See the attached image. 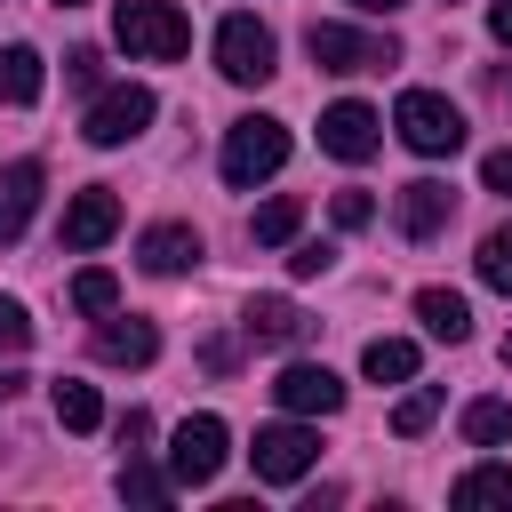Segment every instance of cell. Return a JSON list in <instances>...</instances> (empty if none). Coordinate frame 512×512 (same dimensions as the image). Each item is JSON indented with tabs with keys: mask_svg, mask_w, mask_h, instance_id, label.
Returning a JSON list of instances; mask_svg holds the SVG:
<instances>
[{
	"mask_svg": "<svg viewBox=\"0 0 512 512\" xmlns=\"http://www.w3.org/2000/svg\"><path fill=\"white\" fill-rule=\"evenodd\" d=\"M360 376H368V384H408V376H416V344H408V336H368Z\"/></svg>",
	"mask_w": 512,
	"mask_h": 512,
	"instance_id": "cell-19",
	"label": "cell"
},
{
	"mask_svg": "<svg viewBox=\"0 0 512 512\" xmlns=\"http://www.w3.org/2000/svg\"><path fill=\"white\" fill-rule=\"evenodd\" d=\"M448 216H456V192H448V184H432V176L400 184V232H408V240H432V232H448Z\"/></svg>",
	"mask_w": 512,
	"mask_h": 512,
	"instance_id": "cell-12",
	"label": "cell"
},
{
	"mask_svg": "<svg viewBox=\"0 0 512 512\" xmlns=\"http://www.w3.org/2000/svg\"><path fill=\"white\" fill-rule=\"evenodd\" d=\"M288 160V120H272V112H248V120H232L224 128V184H264L272 168Z\"/></svg>",
	"mask_w": 512,
	"mask_h": 512,
	"instance_id": "cell-3",
	"label": "cell"
},
{
	"mask_svg": "<svg viewBox=\"0 0 512 512\" xmlns=\"http://www.w3.org/2000/svg\"><path fill=\"white\" fill-rule=\"evenodd\" d=\"M488 32H496V40L512 48V0H496V8H488Z\"/></svg>",
	"mask_w": 512,
	"mask_h": 512,
	"instance_id": "cell-34",
	"label": "cell"
},
{
	"mask_svg": "<svg viewBox=\"0 0 512 512\" xmlns=\"http://www.w3.org/2000/svg\"><path fill=\"white\" fill-rule=\"evenodd\" d=\"M96 64H104L96 48H72V56H64V80H72V88H96Z\"/></svg>",
	"mask_w": 512,
	"mask_h": 512,
	"instance_id": "cell-31",
	"label": "cell"
},
{
	"mask_svg": "<svg viewBox=\"0 0 512 512\" xmlns=\"http://www.w3.org/2000/svg\"><path fill=\"white\" fill-rule=\"evenodd\" d=\"M240 328H248V344H296L312 320L288 304V296H248V312H240Z\"/></svg>",
	"mask_w": 512,
	"mask_h": 512,
	"instance_id": "cell-16",
	"label": "cell"
},
{
	"mask_svg": "<svg viewBox=\"0 0 512 512\" xmlns=\"http://www.w3.org/2000/svg\"><path fill=\"white\" fill-rule=\"evenodd\" d=\"M352 8H368V16H392V8H408V0H352Z\"/></svg>",
	"mask_w": 512,
	"mask_h": 512,
	"instance_id": "cell-36",
	"label": "cell"
},
{
	"mask_svg": "<svg viewBox=\"0 0 512 512\" xmlns=\"http://www.w3.org/2000/svg\"><path fill=\"white\" fill-rule=\"evenodd\" d=\"M392 128H400V144H408V152H424V160L464 152V112H456L448 96H432V88H408V96L392 104Z\"/></svg>",
	"mask_w": 512,
	"mask_h": 512,
	"instance_id": "cell-2",
	"label": "cell"
},
{
	"mask_svg": "<svg viewBox=\"0 0 512 512\" xmlns=\"http://www.w3.org/2000/svg\"><path fill=\"white\" fill-rule=\"evenodd\" d=\"M376 144H384V120H376L360 96H344V104L320 112V152H336V160H368Z\"/></svg>",
	"mask_w": 512,
	"mask_h": 512,
	"instance_id": "cell-10",
	"label": "cell"
},
{
	"mask_svg": "<svg viewBox=\"0 0 512 512\" xmlns=\"http://www.w3.org/2000/svg\"><path fill=\"white\" fill-rule=\"evenodd\" d=\"M152 352H160V328L152 320H112L104 312V328H96V360L104 368H144Z\"/></svg>",
	"mask_w": 512,
	"mask_h": 512,
	"instance_id": "cell-14",
	"label": "cell"
},
{
	"mask_svg": "<svg viewBox=\"0 0 512 512\" xmlns=\"http://www.w3.org/2000/svg\"><path fill=\"white\" fill-rule=\"evenodd\" d=\"M416 320H424V336H440V344H464V336H472V304H464L456 288H424V296H416Z\"/></svg>",
	"mask_w": 512,
	"mask_h": 512,
	"instance_id": "cell-17",
	"label": "cell"
},
{
	"mask_svg": "<svg viewBox=\"0 0 512 512\" xmlns=\"http://www.w3.org/2000/svg\"><path fill=\"white\" fill-rule=\"evenodd\" d=\"M288 272H296V280H312V272H328V248H320V240H304V248L288 256Z\"/></svg>",
	"mask_w": 512,
	"mask_h": 512,
	"instance_id": "cell-32",
	"label": "cell"
},
{
	"mask_svg": "<svg viewBox=\"0 0 512 512\" xmlns=\"http://www.w3.org/2000/svg\"><path fill=\"white\" fill-rule=\"evenodd\" d=\"M448 504H464V512H480V504H512V472H504V464H480V472H464V480L448 488Z\"/></svg>",
	"mask_w": 512,
	"mask_h": 512,
	"instance_id": "cell-21",
	"label": "cell"
},
{
	"mask_svg": "<svg viewBox=\"0 0 512 512\" xmlns=\"http://www.w3.org/2000/svg\"><path fill=\"white\" fill-rule=\"evenodd\" d=\"M224 448H232L224 416H184V424L168 432V480H176V488H208V480L224 472Z\"/></svg>",
	"mask_w": 512,
	"mask_h": 512,
	"instance_id": "cell-5",
	"label": "cell"
},
{
	"mask_svg": "<svg viewBox=\"0 0 512 512\" xmlns=\"http://www.w3.org/2000/svg\"><path fill=\"white\" fill-rule=\"evenodd\" d=\"M432 416H440V392H408V400L392 408V432H400V440H424Z\"/></svg>",
	"mask_w": 512,
	"mask_h": 512,
	"instance_id": "cell-27",
	"label": "cell"
},
{
	"mask_svg": "<svg viewBox=\"0 0 512 512\" xmlns=\"http://www.w3.org/2000/svg\"><path fill=\"white\" fill-rule=\"evenodd\" d=\"M296 224H304V200H296V192H280V200H264V208H256V224H248V232H256V248H280V240H296Z\"/></svg>",
	"mask_w": 512,
	"mask_h": 512,
	"instance_id": "cell-22",
	"label": "cell"
},
{
	"mask_svg": "<svg viewBox=\"0 0 512 512\" xmlns=\"http://www.w3.org/2000/svg\"><path fill=\"white\" fill-rule=\"evenodd\" d=\"M248 464H256V480L288 488V480H304V472L320 464V432H304V424H264L256 448H248Z\"/></svg>",
	"mask_w": 512,
	"mask_h": 512,
	"instance_id": "cell-8",
	"label": "cell"
},
{
	"mask_svg": "<svg viewBox=\"0 0 512 512\" xmlns=\"http://www.w3.org/2000/svg\"><path fill=\"white\" fill-rule=\"evenodd\" d=\"M24 344H32V320L16 296H0V352H24Z\"/></svg>",
	"mask_w": 512,
	"mask_h": 512,
	"instance_id": "cell-28",
	"label": "cell"
},
{
	"mask_svg": "<svg viewBox=\"0 0 512 512\" xmlns=\"http://www.w3.org/2000/svg\"><path fill=\"white\" fill-rule=\"evenodd\" d=\"M272 400H280L288 416H336V408H344V384H336V368H320V360H288V368L272 376Z\"/></svg>",
	"mask_w": 512,
	"mask_h": 512,
	"instance_id": "cell-9",
	"label": "cell"
},
{
	"mask_svg": "<svg viewBox=\"0 0 512 512\" xmlns=\"http://www.w3.org/2000/svg\"><path fill=\"white\" fill-rule=\"evenodd\" d=\"M112 32H120V48L144 56V64H176V56L192 48V24H184L168 0H120V8H112Z\"/></svg>",
	"mask_w": 512,
	"mask_h": 512,
	"instance_id": "cell-1",
	"label": "cell"
},
{
	"mask_svg": "<svg viewBox=\"0 0 512 512\" xmlns=\"http://www.w3.org/2000/svg\"><path fill=\"white\" fill-rule=\"evenodd\" d=\"M136 264L160 272V280H176V272L200 264V232H192V224H152V232L136 240Z\"/></svg>",
	"mask_w": 512,
	"mask_h": 512,
	"instance_id": "cell-13",
	"label": "cell"
},
{
	"mask_svg": "<svg viewBox=\"0 0 512 512\" xmlns=\"http://www.w3.org/2000/svg\"><path fill=\"white\" fill-rule=\"evenodd\" d=\"M56 8H80V0H56Z\"/></svg>",
	"mask_w": 512,
	"mask_h": 512,
	"instance_id": "cell-38",
	"label": "cell"
},
{
	"mask_svg": "<svg viewBox=\"0 0 512 512\" xmlns=\"http://www.w3.org/2000/svg\"><path fill=\"white\" fill-rule=\"evenodd\" d=\"M120 232V200H112V184H88V192H72V208H64V248L72 256H88V248H104Z\"/></svg>",
	"mask_w": 512,
	"mask_h": 512,
	"instance_id": "cell-11",
	"label": "cell"
},
{
	"mask_svg": "<svg viewBox=\"0 0 512 512\" xmlns=\"http://www.w3.org/2000/svg\"><path fill=\"white\" fill-rule=\"evenodd\" d=\"M152 88H104L96 104H88V120H80V136L96 144V152H112V144H128V136H144L152 128Z\"/></svg>",
	"mask_w": 512,
	"mask_h": 512,
	"instance_id": "cell-7",
	"label": "cell"
},
{
	"mask_svg": "<svg viewBox=\"0 0 512 512\" xmlns=\"http://www.w3.org/2000/svg\"><path fill=\"white\" fill-rule=\"evenodd\" d=\"M304 48H312L320 72H384V64H400L392 32H352V24H312Z\"/></svg>",
	"mask_w": 512,
	"mask_h": 512,
	"instance_id": "cell-6",
	"label": "cell"
},
{
	"mask_svg": "<svg viewBox=\"0 0 512 512\" xmlns=\"http://www.w3.org/2000/svg\"><path fill=\"white\" fill-rule=\"evenodd\" d=\"M464 440L472 448H504L512 440V400H472L464 408Z\"/></svg>",
	"mask_w": 512,
	"mask_h": 512,
	"instance_id": "cell-23",
	"label": "cell"
},
{
	"mask_svg": "<svg viewBox=\"0 0 512 512\" xmlns=\"http://www.w3.org/2000/svg\"><path fill=\"white\" fill-rule=\"evenodd\" d=\"M40 88H48V72H40V48L8 40V48H0V104H40Z\"/></svg>",
	"mask_w": 512,
	"mask_h": 512,
	"instance_id": "cell-18",
	"label": "cell"
},
{
	"mask_svg": "<svg viewBox=\"0 0 512 512\" xmlns=\"http://www.w3.org/2000/svg\"><path fill=\"white\" fill-rule=\"evenodd\" d=\"M144 440H152V416H144V408H128V416H120V448H128V456H136V448H144Z\"/></svg>",
	"mask_w": 512,
	"mask_h": 512,
	"instance_id": "cell-33",
	"label": "cell"
},
{
	"mask_svg": "<svg viewBox=\"0 0 512 512\" xmlns=\"http://www.w3.org/2000/svg\"><path fill=\"white\" fill-rule=\"evenodd\" d=\"M216 72H224L232 88H264V80L280 72V40H272V24H256V16H224V24H216Z\"/></svg>",
	"mask_w": 512,
	"mask_h": 512,
	"instance_id": "cell-4",
	"label": "cell"
},
{
	"mask_svg": "<svg viewBox=\"0 0 512 512\" xmlns=\"http://www.w3.org/2000/svg\"><path fill=\"white\" fill-rule=\"evenodd\" d=\"M120 496H128V504H168V496H176V480H168V472H152L144 456H128V464H120Z\"/></svg>",
	"mask_w": 512,
	"mask_h": 512,
	"instance_id": "cell-25",
	"label": "cell"
},
{
	"mask_svg": "<svg viewBox=\"0 0 512 512\" xmlns=\"http://www.w3.org/2000/svg\"><path fill=\"white\" fill-rule=\"evenodd\" d=\"M16 392H24V376H16V368H0V400H16Z\"/></svg>",
	"mask_w": 512,
	"mask_h": 512,
	"instance_id": "cell-35",
	"label": "cell"
},
{
	"mask_svg": "<svg viewBox=\"0 0 512 512\" xmlns=\"http://www.w3.org/2000/svg\"><path fill=\"white\" fill-rule=\"evenodd\" d=\"M112 304H120V280H112L104 264H88V272L72 280V312H88V320H104Z\"/></svg>",
	"mask_w": 512,
	"mask_h": 512,
	"instance_id": "cell-24",
	"label": "cell"
},
{
	"mask_svg": "<svg viewBox=\"0 0 512 512\" xmlns=\"http://www.w3.org/2000/svg\"><path fill=\"white\" fill-rule=\"evenodd\" d=\"M480 184H488V192H504V200H512V144H504V152H488V160H480Z\"/></svg>",
	"mask_w": 512,
	"mask_h": 512,
	"instance_id": "cell-30",
	"label": "cell"
},
{
	"mask_svg": "<svg viewBox=\"0 0 512 512\" xmlns=\"http://www.w3.org/2000/svg\"><path fill=\"white\" fill-rule=\"evenodd\" d=\"M56 424H64V432H96V424H104V400H96V384H80V376H56Z\"/></svg>",
	"mask_w": 512,
	"mask_h": 512,
	"instance_id": "cell-20",
	"label": "cell"
},
{
	"mask_svg": "<svg viewBox=\"0 0 512 512\" xmlns=\"http://www.w3.org/2000/svg\"><path fill=\"white\" fill-rule=\"evenodd\" d=\"M336 224H344V232H368V224H376V200H368V192H336Z\"/></svg>",
	"mask_w": 512,
	"mask_h": 512,
	"instance_id": "cell-29",
	"label": "cell"
},
{
	"mask_svg": "<svg viewBox=\"0 0 512 512\" xmlns=\"http://www.w3.org/2000/svg\"><path fill=\"white\" fill-rule=\"evenodd\" d=\"M472 264H480V280H488L496 296H512V224H496V232L480 240V256H472Z\"/></svg>",
	"mask_w": 512,
	"mask_h": 512,
	"instance_id": "cell-26",
	"label": "cell"
},
{
	"mask_svg": "<svg viewBox=\"0 0 512 512\" xmlns=\"http://www.w3.org/2000/svg\"><path fill=\"white\" fill-rule=\"evenodd\" d=\"M504 368H512V336H504Z\"/></svg>",
	"mask_w": 512,
	"mask_h": 512,
	"instance_id": "cell-37",
	"label": "cell"
},
{
	"mask_svg": "<svg viewBox=\"0 0 512 512\" xmlns=\"http://www.w3.org/2000/svg\"><path fill=\"white\" fill-rule=\"evenodd\" d=\"M40 160H8L0 168V240H16L24 224H32V208H40Z\"/></svg>",
	"mask_w": 512,
	"mask_h": 512,
	"instance_id": "cell-15",
	"label": "cell"
}]
</instances>
